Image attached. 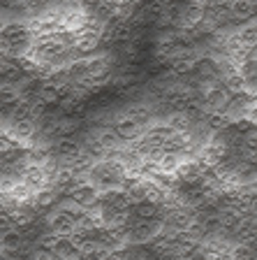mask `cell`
I'll use <instances>...</instances> for the list:
<instances>
[{"instance_id": "7", "label": "cell", "mask_w": 257, "mask_h": 260, "mask_svg": "<svg viewBox=\"0 0 257 260\" xmlns=\"http://www.w3.org/2000/svg\"><path fill=\"white\" fill-rule=\"evenodd\" d=\"M28 3H44V0H28Z\"/></svg>"}, {"instance_id": "5", "label": "cell", "mask_w": 257, "mask_h": 260, "mask_svg": "<svg viewBox=\"0 0 257 260\" xmlns=\"http://www.w3.org/2000/svg\"><path fill=\"white\" fill-rule=\"evenodd\" d=\"M230 10H232V16H234V19H250V16L255 14L257 7L252 5V3H248V0H232Z\"/></svg>"}, {"instance_id": "3", "label": "cell", "mask_w": 257, "mask_h": 260, "mask_svg": "<svg viewBox=\"0 0 257 260\" xmlns=\"http://www.w3.org/2000/svg\"><path fill=\"white\" fill-rule=\"evenodd\" d=\"M93 137H95L102 149H107V151H116L118 146H121V142H123V137L116 133V128H100Z\"/></svg>"}, {"instance_id": "2", "label": "cell", "mask_w": 257, "mask_h": 260, "mask_svg": "<svg viewBox=\"0 0 257 260\" xmlns=\"http://www.w3.org/2000/svg\"><path fill=\"white\" fill-rule=\"evenodd\" d=\"M114 128H116V133L121 137H123V142H132V140H137V137L141 135V121L139 119H134V116H123V119H118L116 123H114Z\"/></svg>"}, {"instance_id": "4", "label": "cell", "mask_w": 257, "mask_h": 260, "mask_svg": "<svg viewBox=\"0 0 257 260\" xmlns=\"http://www.w3.org/2000/svg\"><path fill=\"white\" fill-rule=\"evenodd\" d=\"M23 249V235L19 228H10V230H3V251L5 253H16V251Z\"/></svg>"}, {"instance_id": "1", "label": "cell", "mask_w": 257, "mask_h": 260, "mask_svg": "<svg viewBox=\"0 0 257 260\" xmlns=\"http://www.w3.org/2000/svg\"><path fill=\"white\" fill-rule=\"evenodd\" d=\"M162 214V205L153 200H144L130 207V221H158Z\"/></svg>"}, {"instance_id": "6", "label": "cell", "mask_w": 257, "mask_h": 260, "mask_svg": "<svg viewBox=\"0 0 257 260\" xmlns=\"http://www.w3.org/2000/svg\"><path fill=\"white\" fill-rule=\"evenodd\" d=\"M195 5H199V7H211L213 5V0H193Z\"/></svg>"}]
</instances>
